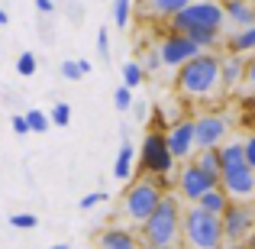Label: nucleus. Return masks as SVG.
<instances>
[{
	"label": "nucleus",
	"instance_id": "1",
	"mask_svg": "<svg viewBox=\"0 0 255 249\" xmlns=\"http://www.w3.org/2000/svg\"><path fill=\"white\" fill-rule=\"evenodd\" d=\"M174 87L184 100H213L223 84H220V55L217 52H197L191 62L178 68Z\"/></svg>",
	"mask_w": 255,
	"mask_h": 249
},
{
	"label": "nucleus",
	"instance_id": "2",
	"mask_svg": "<svg viewBox=\"0 0 255 249\" xmlns=\"http://www.w3.org/2000/svg\"><path fill=\"white\" fill-rule=\"evenodd\" d=\"M139 237L145 246H178L181 240V201L165 191L155 211L139 224Z\"/></svg>",
	"mask_w": 255,
	"mask_h": 249
},
{
	"label": "nucleus",
	"instance_id": "3",
	"mask_svg": "<svg viewBox=\"0 0 255 249\" xmlns=\"http://www.w3.org/2000/svg\"><path fill=\"white\" fill-rule=\"evenodd\" d=\"M184 249H220L223 246V227L217 214L200 211L197 204L181 207V240Z\"/></svg>",
	"mask_w": 255,
	"mask_h": 249
},
{
	"label": "nucleus",
	"instance_id": "4",
	"mask_svg": "<svg viewBox=\"0 0 255 249\" xmlns=\"http://www.w3.org/2000/svg\"><path fill=\"white\" fill-rule=\"evenodd\" d=\"M223 6L217 0H191L187 6H181L174 16H168V29L171 32H187V29H210V32H223Z\"/></svg>",
	"mask_w": 255,
	"mask_h": 249
},
{
	"label": "nucleus",
	"instance_id": "5",
	"mask_svg": "<svg viewBox=\"0 0 255 249\" xmlns=\"http://www.w3.org/2000/svg\"><path fill=\"white\" fill-rule=\"evenodd\" d=\"M165 188L158 185V178H136L132 185H126L123 191V201H120V211H123V217H129L132 224H142L145 217H149L152 211H155V204L162 201Z\"/></svg>",
	"mask_w": 255,
	"mask_h": 249
},
{
	"label": "nucleus",
	"instance_id": "6",
	"mask_svg": "<svg viewBox=\"0 0 255 249\" xmlns=\"http://www.w3.org/2000/svg\"><path fill=\"white\" fill-rule=\"evenodd\" d=\"M139 165L142 172H149V178H168L174 172V159L168 156V146H165V133L149 130L139 146Z\"/></svg>",
	"mask_w": 255,
	"mask_h": 249
},
{
	"label": "nucleus",
	"instance_id": "7",
	"mask_svg": "<svg viewBox=\"0 0 255 249\" xmlns=\"http://www.w3.org/2000/svg\"><path fill=\"white\" fill-rule=\"evenodd\" d=\"M223 227V243H249L252 227H255V211L249 201H230L226 211L220 214Z\"/></svg>",
	"mask_w": 255,
	"mask_h": 249
},
{
	"label": "nucleus",
	"instance_id": "8",
	"mask_svg": "<svg viewBox=\"0 0 255 249\" xmlns=\"http://www.w3.org/2000/svg\"><path fill=\"white\" fill-rule=\"evenodd\" d=\"M217 185L226 191L230 201H252V194H255V168L249 162L223 165L220 175H217Z\"/></svg>",
	"mask_w": 255,
	"mask_h": 249
},
{
	"label": "nucleus",
	"instance_id": "9",
	"mask_svg": "<svg viewBox=\"0 0 255 249\" xmlns=\"http://www.w3.org/2000/svg\"><path fill=\"white\" fill-rule=\"evenodd\" d=\"M194 126V146L197 149H210V146H223V139L230 136V120L217 110H204L191 120Z\"/></svg>",
	"mask_w": 255,
	"mask_h": 249
},
{
	"label": "nucleus",
	"instance_id": "10",
	"mask_svg": "<svg viewBox=\"0 0 255 249\" xmlns=\"http://www.w3.org/2000/svg\"><path fill=\"white\" fill-rule=\"evenodd\" d=\"M210 188H217V175L200 172L191 159L181 165V172H178V191H181V198H184V201H191V204H194V201H197L204 191H210Z\"/></svg>",
	"mask_w": 255,
	"mask_h": 249
},
{
	"label": "nucleus",
	"instance_id": "11",
	"mask_svg": "<svg viewBox=\"0 0 255 249\" xmlns=\"http://www.w3.org/2000/svg\"><path fill=\"white\" fill-rule=\"evenodd\" d=\"M165 146H168V156L174 159V162H187V159L197 152L191 120H174V123L168 126V133H165Z\"/></svg>",
	"mask_w": 255,
	"mask_h": 249
},
{
	"label": "nucleus",
	"instance_id": "12",
	"mask_svg": "<svg viewBox=\"0 0 255 249\" xmlns=\"http://www.w3.org/2000/svg\"><path fill=\"white\" fill-rule=\"evenodd\" d=\"M197 52H200L197 45H194L187 36H178V32H168V36L158 42V58H162L165 68H181V65L191 62Z\"/></svg>",
	"mask_w": 255,
	"mask_h": 249
},
{
	"label": "nucleus",
	"instance_id": "13",
	"mask_svg": "<svg viewBox=\"0 0 255 249\" xmlns=\"http://www.w3.org/2000/svg\"><path fill=\"white\" fill-rule=\"evenodd\" d=\"M97 246L100 249H139V237L126 227H110L97 237Z\"/></svg>",
	"mask_w": 255,
	"mask_h": 249
},
{
	"label": "nucleus",
	"instance_id": "14",
	"mask_svg": "<svg viewBox=\"0 0 255 249\" xmlns=\"http://www.w3.org/2000/svg\"><path fill=\"white\" fill-rule=\"evenodd\" d=\"M246 65H249V58L246 55H226V58H220V84L230 91V87H236L239 81H243V75H246Z\"/></svg>",
	"mask_w": 255,
	"mask_h": 249
},
{
	"label": "nucleus",
	"instance_id": "15",
	"mask_svg": "<svg viewBox=\"0 0 255 249\" xmlns=\"http://www.w3.org/2000/svg\"><path fill=\"white\" fill-rule=\"evenodd\" d=\"M223 16L230 19L233 26H239V29H249V26H255V10H252L249 0H226Z\"/></svg>",
	"mask_w": 255,
	"mask_h": 249
},
{
	"label": "nucleus",
	"instance_id": "16",
	"mask_svg": "<svg viewBox=\"0 0 255 249\" xmlns=\"http://www.w3.org/2000/svg\"><path fill=\"white\" fill-rule=\"evenodd\" d=\"M132 165H136V146H129V139H123V146L117 152V162H113V178L126 185L132 178Z\"/></svg>",
	"mask_w": 255,
	"mask_h": 249
},
{
	"label": "nucleus",
	"instance_id": "17",
	"mask_svg": "<svg viewBox=\"0 0 255 249\" xmlns=\"http://www.w3.org/2000/svg\"><path fill=\"white\" fill-rule=\"evenodd\" d=\"M194 204H197L200 211H207V214H217V217H220V214L226 211V204H230V198H226V191L217 185V188H210V191H204L197 201H194Z\"/></svg>",
	"mask_w": 255,
	"mask_h": 249
},
{
	"label": "nucleus",
	"instance_id": "18",
	"mask_svg": "<svg viewBox=\"0 0 255 249\" xmlns=\"http://www.w3.org/2000/svg\"><path fill=\"white\" fill-rule=\"evenodd\" d=\"M226 49H230L233 55H249V52L255 49V26H249V29H239V32H233V36L226 39Z\"/></svg>",
	"mask_w": 255,
	"mask_h": 249
},
{
	"label": "nucleus",
	"instance_id": "19",
	"mask_svg": "<svg viewBox=\"0 0 255 249\" xmlns=\"http://www.w3.org/2000/svg\"><path fill=\"white\" fill-rule=\"evenodd\" d=\"M191 162L200 168V172L207 175H220V156H217V146H210V149H197L191 156Z\"/></svg>",
	"mask_w": 255,
	"mask_h": 249
},
{
	"label": "nucleus",
	"instance_id": "20",
	"mask_svg": "<svg viewBox=\"0 0 255 249\" xmlns=\"http://www.w3.org/2000/svg\"><path fill=\"white\" fill-rule=\"evenodd\" d=\"M217 156H220V168L233 165V162H246L243 156V139H230L226 146H217Z\"/></svg>",
	"mask_w": 255,
	"mask_h": 249
},
{
	"label": "nucleus",
	"instance_id": "21",
	"mask_svg": "<svg viewBox=\"0 0 255 249\" xmlns=\"http://www.w3.org/2000/svg\"><path fill=\"white\" fill-rule=\"evenodd\" d=\"M129 19H132V0H113V26L126 32Z\"/></svg>",
	"mask_w": 255,
	"mask_h": 249
},
{
	"label": "nucleus",
	"instance_id": "22",
	"mask_svg": "<svg viewBox=\"0 0 255 249\" xmlns=\"http://www.w3.org/2000/svg\"><path fill=\"white\" fill-rule=\"evenodd\" d=\"M120 75H123V87H129V91L145 81V75H142V68H139V62H123Z\"/></svg>",
	"mask_w": 255,
	"mask_h": 249
},
{
	"label": "nucleus",
	"instance_id": "23",
	"mask_svg": "<svg viewBox=\"0 0 255 249\" xmlns=\"http://www.w3.org/2000/svg\"><path fill=\"white\" fill-rule=\"evenodd\" d=\"M23 120H26V126H29V133H45L49 130V113L45 110H26L23 113Z\"/></svg>",
	"mask_w": 255,
	"mask_h": 249
},
{
	"label": "nucleus",
	"instance_id": "24",
	"mask_svg": "<svg viewBox=\"0 0 255 249\" xmlns=\"http://www.w3.org/2000/svg\"><path fill=\"white\" fill-rule=\"evenodd\" d=\"M152 10L158 13V16H174V13L181 10V6H187L191 0H149Z\"/></svg>",
	"mask_w": 255,
	"mask_h": 249
},
{
	"label": "nucleus",
	"instance_id": "25",
	"mask_svg": "<svg viewBox=\"0 0 255 249\" xmlns=\"http://www.w3.org/2000/svg\"><path fill=\"white\" fill-rule=\"evenodd\" d=\"M49 123H52V126H68V123H71V104L58 100V104L52 107V113H49Z\"/></svg>",
	"mask_w": 255,
	"mask_h": 249
},
{
	"label": "nucleus",
	"instance_id": "26",
	"mask_svg": "<svg viewBox=\"0 0 255 249\" xmlns=\"http://www.w3.org/2000/svg\"><path fill=\"white\" fill-rule=\"evenodd\" d=\"M6 224L13 227V230H36L39 227V217L36 214H10V220Z\"/></svg>",
	"mask_w": 255,
	"mask_h": 249
},
{
	"label": "nucleus",
	"instance_id": "27",
	"mask_svg": "<svg viewBox=\"0 0 255 249\" xmlns=\"http://www.w3.org/2000/svg\"><path fill=\"white\" fill-rule=\"evenodd\" d=\"M113 107H117L120 113H126V110L132 107V91H129V87H123V84H120L117 91H113Z\"/></svg>",
	"mask_w": 255,
	"mask_h": 249
},
{
	"label": "nucleus",
	"instance_id": "28",
	"mask_svg": "<svg viewBox=\"0 0 255 249\" xmlns=\"http://www.w3.org/2000/svg\"><path fill=\"white\" fill-rule=\"evenodd\" d=\"M16 71L23 78H32L36 75V55H32V52H23V55L16 58Z\"/></svg>",
	"mask_w": 255,
	"mask_h": 249
},
{
	"label": "nucleus",
	"instance_id": "29",
	"mask_svg": "<svg viewBox=\"0 0 255 249\" xmlns=\"http://www.w3.org/2000/svg\"><path fill=\"white\" fill-rule=\"evenodd\" d=\"M97 52H100V62H110V32H107V26H100L97 29Z\"/></svg>",
	"mask_w": 255,
	"mask_h": 249
},
{
	"label": "nucleus",
	"instance_id": "30",
	"mask_svg": "<svg viewBox=\"0 0 255 249\" xmlns=\"http://www.w3.org/2000/svg\"><path fill=\"white\" fill-rule=\"evenodd\" d=\"M139 68H142V75H155V71L162 68V58H158V49H149V52H145V62L139 65Z\"/></svg>",
	"mask_w": 255,
	"mask_h": 249
},
{
	"label": "nucleus",
	"instance_id": "31",
	"mask_svg": "<svg viewBox=\"0 0 255 249\" xmlns=\"http://www.w3.org/2000/svg\"><path fill=\"white\" fill-rule=\"evenodd\" d=\"M58 71H62V78H65V81H81V68H78V62H71V58H68V62H62V68H58Z\"/></svg>",
	"mask_w": 255,
	"mask_h": 249
},
{
	"label": "nucleus",
	"instance_id": "32",
	"mask_svg": "<svg viewBox=\"0 0 255 249\" xmlns=\"http://www.w3.org/2000/svg\"><path fill=\"white\" fill-rule=\"evenodd\" d=\"M104 201H107L104 191H91V194H84V198H81V211H94V207L104 204Z\"/></svg>",
	"mask_w": 255,
	"mask_h": 249
},
{
	"label": "nucleus",
	"instance_id": "33",
	"mask_svg": "<svg viewBox=\"0 0 255 249\" xmlns=\"http://www.w3.org/2000/svg\"><path fill=\"white\" fill-rule=\"evenodd\" d=\"M10 123H13V133H16V136H26V133H29V126H26L23 113H16V117H10Z\"/></svg>",
	"mask_w": 255,
	"mask_h": 249
},
{
	"label": "nucleus",
	"instance_id": "34",
	"mask_svg": "<svg viewBox=\"0 0 255 249\" xmlns=\"http://www.w3.org/2000/svg\"><path fill=\"white\" fill-rule=\"evenodd\" d=\"M36 10L39 13H52L55 10V0H36Z\"/></svg>",
	"mask_w": 255,
	"mask_h": 249
},
{
	"label": "nucleus",
	"instance_id": "35",
	"mask_svg": "<svg viewBox=\"0 0 255 249\" xmlns=\"http://www.w3.org/2000/svg\"><path fill=\"white\" fill-rule=\"evenodd\" d=\"M132 113H136V120H145V113H149V107H145V104H136V107H132Z\"/></svg>",
	"mask_w": 255,
	"mask_h": 249
},
{
	"label": "nucleus",
	"instance_id": "36",
	"mask_svg": "<svg viewBox=\"0 0 255 249\" xmlns=\"http://www.w3.org/2000/svg\"><path fill=\"white\" fill-rule=\"evenodd\" d=\"M220 249H252V246L249 243H223Z\"/></svg>",
	"mask_w": 255,
	"mask_h": 249
},
{
	"label": "nucleus",
	"instance_id": "37",
	"mask_svg": "<svg viewBox=\"0 0 255 249\" xmlns=\"http://www.w3.org/2000/svg\"><path fill=\"white\" fill-rule=\"evenodd\" d=\"M78 68H81V75H87V71H91V62H87V58H81V62H78Z\"/></svg>",
	"mask_w": 255,
	"mask_h": 249
},
{
	"label": "nucleus",
	"instance_id": "38",
	"mask_svg": "<svg viewBox=\"0 0 255 249\" xmlns=\"http://www.w3.org/2000/svg\"><path fill=\"white\" fill-rule=\"evenodd\" d=\"M6 23H10V13H6L3 6H0V26H6Z\"/></svg>",
	"mask_w": 255,
	"mask_h": 249
},
{
	"label": "nucleus",
	"instance_id": "39",
	"mask_svg": "<svg viewBox=\"0 0 255 249\" xmlns=\"http://www.w3.org/2000/svg\"><path fill=\"white\" fill-rule=\"evenodd\" d=\"M145 249H178V246H145Z\"/></svg>",
	"mask_w": 255,
	"mask_h": 249
},
{
	"label": "nucleus",
	"instance_id": "40",
	"mask_svg": "<svg viewBox=\"0 0 255 249\" xmlns=\"http://www.w3.org/2000/svg\"><path fill=\"white\" fill-rule=\"evenodd\" d=\"M49 249H71L68 243H58V246H49Z\"/></svg>",
	"mask_w": 255,
	"mask_h": 249
}]
</instances>
